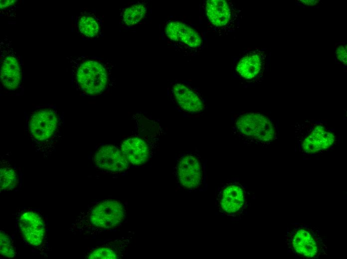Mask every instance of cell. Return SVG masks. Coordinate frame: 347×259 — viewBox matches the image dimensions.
<instances>
[{
	"label": "cell",
	"instance_id": "22",
	"mask_svg": "<svg viewBox=\"0 0 347 259\" xmlns=\"http://www.w3.org/2000/svg\"><path fill=\"white\" fill-rule=\"evenodd\" d=\"M0 15L12 17L15 14L18 0H0Z\"/></svg>",
	"mask_w": 347,
	"mask_h": 259
},
{
	"label": "cell",
	"instance_id": "8",
	"mask_svg": "<svg viewBox=\"0 0 347 259\" xmlns=\"http://www.w3.org/2000/svg\"><path fill=\"white\" fill-rule=\"evenodd\" d=\"M20 233L24 240L33 247L40 246L45 237V228L42 217L32 210L23 212L18 218Z\"/></svg>",
	"mask_w": 347,
	"mask_h": 259
},
{
	"label": "cell",
	"instance_id": "6",
	"mask_svg": "<svg viewBox=\"0 0 347 259\" xmlns=\"http://www.w3.org/2000/svg\"><path fill=\"white\" fill-rule=\"evenodd\" d=\"M164 32L169 42L187 54H195L202 49L203 41L199 33L185 23L168 21L165 26Z\"/></svg>",
	"mask_w": 347,
	"mask_h": 259
},
{
	"label": "cell",
	"instance_id": "1",
	"mask_svg": "<svg viewBox=\"0 0 347 259\" xmlns=\"http://www.w3.org/2000/svg\"><path fill=\"white\" fill-rule=\"evenodd\" d=\"M66 59L71 69L72 84L77 91L96 96L107 90L113 68L110 62L86 55L69 56Z\"/></svg>",
	"mask_w": 347,
	"mask_h": 259
},
{
	"label": "cell",
	"instance_id": "9",
	"mask_svg": "<svg viewBox=\"0 0 347 259\" xmlns=\"http://www.w3.org/2000/svg\"><path fill=\"white\" fill-rule=\"evenodd\" d=\"M246 203L244 188L237 183L226 185L220 191L218 197L221 212L230 216H236L244 210Z\"/></svg>",
	"mask_w": 347,
	"mask_h": 259
},
{
	"label": "cell",
	"instance_id": "21",
	"mask_svg": "<svg viewBox=\"0 0 347 259\" xmlns=\"http://www.w3.org/2000/svg\"><path fill=\"white\" fill-rule=\"evenodd\" d=\"M0 254L1 256L8 258H14L16 254L11 239L2 230L0 231Z\"/></svg>",
	"mask_w": 347,
	"mask_h": 259
},
{
	"label": "cell",
	"instance_id": "18",
	"mask_svg": "<svg viewBox=\"0 0 347 259\" xmlns=\"http://www.w3.org/2000/svg\"><path fill=\"white\" fill-rule=\"evenodd\" d=\"M148 10V4L144 2H137L124 7L120 12L122 26L129 28L137 25L146 18Z\"/></svg>",
	"mask_w": 347,
	"mask_h": 259
},
{
	"label": "cell",
	"instance_id": "23",
	"mask_svg": "<svg viewBox=\"0 0 347 259\" xmlns=\"http://www.w3.org/2000/svg\"><path fill=\"white\" fill-rule=\"evenodd\" d=\"M347 49L346 45H341L337 48L335 53L337 58L344 64H346L347 62Z\"/></svg>",
	"mask_w": 347,
	"mask_h": 259
},
{
	"label": "cell",
	"instance_id": "3",
	"mask_svg": "<svg viewBox=\"0 0 347 259\" xmlns=\"http://www.w3.org/2000/svg\"><path fill=\"white\" fill-rule=\"evenodd\" d=\"M285 241L290 254L299 259H318L327 250L326 242L320 231L303 223L292 224L288 228Z\"/></svg>",
	"mask_w": 347,
	"mask_h": 259
},
{
	"label": "cell",
	"instance_id": "7",
	"mask_svg": "<svg viewBox=\"0 0 347 259\" xmlns=\"http://www.w3.org/2000/svg\"><path fill=\"white\" fill-rule=\"evenodd\" d=\"M58 111L53 106L38 107L30 114L28 127L32 138L45 141L52 137L58 127Z\"/></svg>",
	"mask_w": 347,
	"mask_h": 259
},
{
	"label": "cell",
	"instance_id": "19",
	"mask_svg": "<svg viewBox=\"0 0 347 259\" xmlns=\"http://www.w3.org/2000/svg\"><path fill=\"white\" fill-rule=\"evenodd\" d=\"M17 174L9 163L5 160L0 162V191H8L15 188L17 184Z\"/></svg>",
	"mask_w": 347,
	"mask_h": 259
},
{
	"label": "cell",
	"instance_id": "14",
	"mask_svg": "<svg viewBox=\"0 0 347 259\" xmlns=\"http://www.w3.org/2000/svg\"><path fill=\"white\" fill-rule=\"evenodd\" d=\"M172 92L176 103L183 111L196 113L203 110L204 104L202 99L186 85L180 83L174 84Z\"/></svg>",
	"mask_w": 347,
	"mask_h": 259
},
{
	"label": "cell",
	"instance_id": "10",
	"mask_svg": "<svg viewBox=\"0 0 347 259\" xmlns=\"http://www.w3.org/2000/svg\"><path fill=\"white\" fill-rule=\"evenodd\" d=\"M177 174L183 187L188 189L199 187L202 181V170L199 158L192 154L182 157L178 163Z\"/></svg>",
	"mask_w": 347,
	"mask_h": 259
},
{
	"label": "cell",
	"instance_id": "13",
	"mask_svg": "<svg viewBox=\"0 0 347 259\" xmlns=\"http://www.w3.org/2000/svg\"><path fill=\"white\" fill-rule=\"evenodd\" d=\"M94 162L97 167L113 172L125 170L129 162L121 150L112 145L101 147L95 154Z\"/></svg>",
	"mask_w": 347,
	"mask_h": 259
},
{
	"label": "cell",
	"instance_id": "16",
	"mask_svg": "<svg viewBox=\"0 0 347 259\" xmlns=\"http://www.w3.org/2000/svg\"><path fill=\"white\" fill-rule=\"evenodd\" d=\"M121 150L129 162L134 165L144 164L149 157V148L146 142L138 137L124 140Z\"/></svg>",
	"mask_w": 347,
	"mask_h": 259
},
{
	"label": "cell",
	"instance_id": "24",
	"mask_svg": "<svg viewBox=\"0 0 347 259\" xmlns=\"http://www.w3.org/2000/svg\"><path fill=\"white\" fill-rule=\"evenodd\" d=\"M300 1L304 4L310 6L315 5L319 2V0H301Z\"/></svg>",
	"mask_w": 347,
	"mask_h": 259
},
{
	"label": "cell",
	"instance_id": "4",
	"mask_svg": "<svg viewBox=\"0 0 347 259\" xmlns=\"http://www.w3.org/2000/svg\"><path fill=\"white\" fill-rule=\"evenodd\" d=\"M0 85L8 92L17 93L22 89L23 62L13 47L12 41L4 36L0 42Z\"/></svg>",
	"mask_w": 347,
	"mask_h": 259
},
{
	"label": "cell",
	"instance_id": "11",
	"mask_svg": "<svg viewBox=\"0 0 347 259\" xmlns=\"http://www.w3.org/2000/svg\"><path fill=\"white\" fill-rule=\"evenodd\" d=\"M204 6L205 16L210 25L220 32H225L233 17L229 2L224 0H208Z\"/></svg>",
	"mask_w": 347,
	"mask_h": 259
},
{
	"label": "cell",
	"instance_id": "17",
	"mask_svg": "<svg viewBox=\"0 0 347 259\" xmlns=\"http://www.w3.org/2000/svg\"><path fill=\"white\" fill-rule=\"evenodd\" d=\"M263 63V58L259 52H250L239 60L236 64L235 70L243 78L252 80L260 73Z\"/></svg>",
	"mask_w": 347,
	"mask_h": 259
},
{
	"label": "cell",
	"instance_id": "5",
	"mask_svg": "<svg viewBox=\"0 0 347 259\" xmlns=\"http://www.w3.org/2000/svg\"><path fill=\"white\" fill-rule=\"evenodd\" d=\"M234 130L240 137L260 144L271 142L275 136V128L271 121L259 113H247L238 116Z\"/></svg>",
	"mask_w": 347,
	"mask_h": 259
},
{
	"label": "cell",
	"instance_id": "2",
	"mask_svg": "<svg viewBox=\"0 0 347 259\" xmlns=\"http://www.w3.org/2000/svg\"><path fill=\"white\" fill-rule=\"evenodd\" d=\"M125 217V209L120 201L105 200L81 213L70 230L73 232L95 234L118 227Z\"/></svg>",
	"mask_w": 347,
	"mask_h": 259
},
{
	"label": "cell",
	"instance_id": "12",
	"mask_svg": "<svg viewBox=\"0 0 347 259\" xmlns=\"http://www.w3.org/2000/svg\"><path fill=\"white\" fill-rule=\"evenodd\" d=\"M73 26L77 34L84 39H96L103 35L102 18L94 11L80 12L76 15Z\"/></svg>",
	"mask_w": 347,
	"mask_h": 259
},
{
	"label": "cell",
	"instance_id": "15",
	"mask_svg": "<svg viewBox=\"0 0 347 259\" xmlns=\"http://www.w3.org/2000/svg\"><path fill=\"white\" fill-rule=\"evenodd\" d=\"M335 140L333 133L327 131L322 126H318L303 140L302 149L307 154L318 153L329 148Z\"/></svg>",
	"mask_w": 347,
	"mask_h": 259
},
{
	"label": "cell",
	"instance_id": "20",
	"mask_svg": "<svg viewBox=\"0 0 347 259\" xmlns=\"http://www.w3.org/2000/svg\"><path fill=\"white\" fill-rule=\"evenodd\" d=\"M120 253L112 247L104 246L93 249L86 258L91 259H115L120 257Z\"/></svg>",
	"mask_w": 347,
	"mask_h": 259
}]
</instances>
